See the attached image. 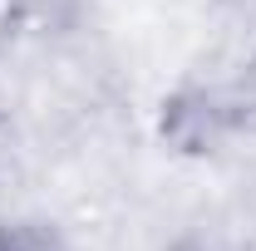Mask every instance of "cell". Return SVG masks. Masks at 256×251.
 Wrapping results in <instances>:
<instances>
[{"label":"cell","instance_id":"1","mask_svg":"<svg viewBox=\"0 0 256 251\" xmlns=\"http://www.w3.org/2000/svg\"><path fill=\"white\" fill-rule=\"evenodd\" d=\"M0 251H64V242L40 222H0Z\"/></svg>","mask_w":256,"mask_h":251},{"label":"cell","instance_id":"2","mask_svg":"<svg viewBox=\"0 0 256 251\" xmlns=\"http://www.w3.org/2000/svg\"><path fill=\"white\" fill-rule=\"evenodd\" d=\"M178 251H202V246H178Z\"/></svg>","mask_w":256,"mask_h":251}]
</instances>
